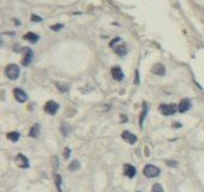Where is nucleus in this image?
I'll use <instances>...</instances> for the list:
<instances>
[{
	"label": "nucleus",
	"mask_w": 204,
	"mask_h": 192,
	"mask_svg": "<svg viewBox=\"0 0 204 192\" xmlns=\"http://www.w3.org/2000/svg\"><path fill=\"white\" fill-rule=\"evenodd\" d=\"M134 83H136V84H138V83H139V81H138V71H136V78H134Z\"/></svg>",
	"instance_id": "cd10ccee"
},
{
	"label": "nucleus",
	"mask_w": 204,
	"mask_h": 192,
	"mask_svg": "<svg viewBox=\"0 0 204 192\" xmlns=\"http://www.w3.org/2000/svg\"><path fill=\"white\" fill-rule=\"evenodd\" d=\"M121 137H123V139L126 140V143H129V144H134V143L137 142V137L134 136V133L129 132V131H124V132L121 133Z\"/></svg>",
	"instance_id": "6e6552de"
},
{
	"label": "nucleus",
	"mask_w": 204,
	"mask_h": 192,
	"mask_svg": "<svg viewBox=\"0 0 204 192\" xmlns=\"http://www.w3.org/2000/svg\"><path fill=\"white\" fill-rule=\"evenodd\" d=\"M55 184H56V187H58L59 192H61V177L59 174L55 175Z\"/></svg>",
	"instance_id": "6ab92c4d"
},
{
	"label": "nucleus",
	"mask_w": 204,
	"mask_h": 192,
	"mask_svg": "<svg viewBox=\"0 0 204 192\" xmlns=\"http://www.w3.org/2000/svg\"><path fill=\"white\" fill-rule=\"evenodd\" d=\"M166 163H167L168 166H171V167H177V166H178L177 161H167Z\"/></svg>",
	"instance_id": "a878e982"
},
{
	"label": "nucleus",
	"mask_w": 204,
	"mask_h": 192,
	"mask_svg": "<svg viewBox=\"0 0 204 192\" xmlns=\"http://www.w3.org/2000/svg\"><path fill=\"white\" fill-rule=\"evenodd\" d=\"M32 22H41V21H42V18H41L40 16L32 15Z\"/></svg>",
	"instance_id": "b1692460"
},
{
	"label": "nucleus",
	"mask_w": 204,
	"mask_h": 192,
	"mask_svg": "<svg viewBox=\"0 0 204 192\" xmlns=\"http://www.w3.org/2000/svg\"><path fill=\"white\" fill-rule=\"evenodd\" d=\"M136 173H137V170H136L134 166H131V165H125L124 166V174L127 178H134L136 175Z\"/></svg>",
	"instance_id": "f8f14e48"
},
{
	"label": "nucleus",
	"mask_w": 204,
	"mask_h": 192,
	"mask_svg": "<svg viewBox=\"0 0 204 192\" xmlns=\"http://www.w3.org/2000/svg\"><path fill=\"white\" fill-rule=\"evenodd\" d=\"M160 112L162 113L163 115L166 116H171V115L175 114V112L178 111V107H177V105H174V103H162V105H160Z\"/></svg>",
	"instance_id": "f03ea898"
},
{
	"label": "nucleus",
	"mask_w": 204,
	"mask_h": 192,
	"mask_svg": "<svg viewBox=\"0 0 204 192\" xmlns=\"http://www.w3.org/2000/svg\"><path fill=\"white\" fill-rule=\"evenodd\" d=\"M63 28H64V24H54V25H52V27H51V29H52V30H54V31L60 30V29H63Z\"/></svg>",
	"instance_id": "5701e85b"
},
{
	"label": "nucleus",
	"mask_w": 204,
	"mask_h": 192,
	"mask_svg": "<svg viewBox=\"0 0 204 192\" xmlns=\"http://www.w3.org/2000/svg\"><path fill=\"white\" fill-rule=\"evenodd\" d=\"M23 52H24V57L22 59V65L23 66H28L30 65V62H32V57H34V53L30 48H23Z\"/></svg>",
	"instance_id": "39448f33"
},
{
	"label": "nucleus",
	"mask_w": 204,
	"mask_h": 192,
	"mask_svg": "<svg viewBox=\"0 0 204 192\" xmlns=\"http://www.w3.org/2000/svg\"><path fill=\"white\" fill-rule=\"evenodd\" d=\"M15 162H16V165L18 167H21V168H29V160H28V157H25L23 154H18L16 156V159H15Z\"/></svg>",
	"instance_id": "20e7f679"
},
{
	"label": "nucleus",
	"mask_w": 204,
	"mask_h": 192,
	"mask_svg": "<svg viewBox=\"0 0 204 192\" xmlns=\"http://www.w3.org/2000/svg\"><path fill=\"white\" fill-rule=\"evenodd\" d=\"M115 53L118 54V55H120V57H124L127 53V47L125 45H121V46L117 47L115 48Z\"/></svg>",
	"instance_id": "2eb2a0df"
},
{
	"label": "nucleus",
	"mask_w": 204,
	"mask_h": 192,
	"mask_svg": "<svg viewBox=\"0 0 204 192\" xmlns=\"http://www.w3.org/2000/svg\"><path fill=\"white\" fill-rule=\"evenodd\" d=\"M119 41H120V37L114 38V40H113V41H112V42L109 43V46H110V47H113V46H114V43H115V42H119Z\"/></svg>",
	"instance_id": "bb28decb"
},
{
	"label": "nucleus",
	"mask_w": 204,
	"mask_h": 192,
	"mask_svg": "<svg viewBox=\"0 0 204 192\" xmlns=\"http://www.w3.org/2000/svg\"><path fill=\"white\" fill-rule=\"evenodd\" d=\"M53 161H54V168H58V163H56V157H53Z\"/></svg>",
	"instance_id": "c85d7f7f"
},
{
	"label": "nucleus",
	"mask_w": 204,
	"mask_h": 192,
	"mask_svg": "<svg viewBox=\"0 0 204 192\" xmlns=\"http://www.w3.org/2000/svg\"><path fill=\"white\" fill-rule=\"evenodd\" d=\"M70 153L71 150L69 148H65V153H64V156H65V159H69V156H70Z\"/></svg>",
	"instance_id": "393cba45"
},
{
	"label": "nucleus",
	"mask_w": 204,
	"mask_h": 192,
	"mask_svg": "<svg viewBox=\"0 0 204 192\" xmlns=\"http://www.w3.org/2000/svg\"><path fill=\"white\" fill-rule=\"evenodd\" d=\"M39 38H40V36L37 34H35V32H28V34L24 35V40L29 41L30 43H36V42L39 41Z\"/></svg>",
	"instance_id": "ddd939ff"
},
{
	"label": "nucleus",
	"mask_w": 204,
	"mask_h": 192,
	"mask_svg": "<svg viewBox=\"0 0 204 192\" xmlns=\"http://www.w3.org/2000/svg\"><path fill=\"white\" fill-rule=\"evenodd\" d=\"M153 192H163V189L160 184H155L153 186Z\"/></svg>",
	"instance_id": "4be33fe9"
},
{
	"label": "nucleus",
	"mask_w": 204,
	"mask_h": 192,
	"mask_svg": "<svg viewBox=\"0 0 204 192\" xmlns=\"http://www.w3.org/2000/svg\"><path fill=\"white\" fill-rule=\"evenodd\" d=\"M79 167H80L79 162L77 161V160H75V161H72L70 165H69V170H71V172H75V170H77Z\"/></svg>",
	"instance_id": "f3484780"
},
{
	"label": "nucleus",
	"mask_w": 204,
	"mask_h": 192,
	"mask_svg": "<svg viewBox=\"0 0 204 192\" xmlns=\"http://www.w3.org/2000/svg\"><path fill=\"white\" fill-rule=\"evenodd\" d=\"M61 132H63L64 136H67L69 135V132H70V127L66 125L65 123L61 124Z\"/></svg>",
	"instance_id": "412c9836"
},
{
	"label": "nucleus",
	"mask_w": 204,
	"mask_h": 192,
	"mask_svg": "<svg viewBox=\"0 0 204 192\" xmlns=\"http://www.w3.org/2000/svg\"><path fill=\"white\" fill-rule=\"evenodd\" d=\"M190 108H191V101L188 100V99H184V100H181L180 103L178 105V111H179L180 113H185V112H187Z\"/></svg>",
	"instance_id": "1a4fd4ad"
},
{
	"label": "nucleus",
	"mask_w": 204,
	"mask_h": 192,
	"mask_svg": "<svg viewBox=\"0 0 204 192\" xmlns=\"http://www.w3.org/2000/svg\"><path fill=\"white\" fill-rule=\"evenodd\" d=\"M59 109V103H56L55 101H48L45 106V111L47 112L48 114L54 115Z\"/></svg>",
	"instance_id": "423d86ee"
},
{
	"label": "nucleus",
	"mask_w": 204,
	"mask_h": 192,
	"mask_svg": "<svg viewBox=\"0 0 204 192\" xmlns=\"http://www.w3.org/2000/svg\"><path fill=\"white\" fill-rule=\"evenodd\" d=\"M19 133L17 132V131H13V132H10V133H7V138L11 139L12 142H17L18 139H19Z\"/></svg>",
	"instance_id": "dca6fc26"
},
{
	"label": "nucleus",
	"mask_w": 204,
	"mask_h": 192,
	"mask_svg": "<svg viewBox=\"0 0 204 192\" xmlns=\"http://www.w3.org/2000/svg\"><path fill=\"white\" fill-rule=\"evenodd\" d=\"M151 72H154L157 76H165L166 69L162 64H155V65L151 67Z\"/></svg>",
	"instance_id": "9b49d317"
},
{
	"label": "nucleus",
	"mask_w": 204,
	"mask_h": 192,
	"mask_svg": "<svg viewBox=\"0 0 204 192\" xmlns=\"http://www.w3.org/2000/svg\"><path fill=\"white\" fill-rule=\"evenodd\" d=\"M29 136L32 137V138H37L40 136V125L39 124H34L30 131H29Z\"/></svg>",
	"instance_id": "4468645a"
},
{
	"label": "nucleus",
	"mask_w": 204,
	"mask_h": 192,
	"mask_svg": "<svg viewBox=\"0 0 204 192\" xmlns=\"http://www.w3.org/2000/svg\"><path fill=\"white\" fill-rule=\"evenodd\" d=\"M147 115V106H144L143 111L141 112V118H139V126H143V120H144V116Z\"/></svg>",
	"instance_id": "aec40b11"
},
{
	"label": "nucleus",
	"mask_w": 204,
	"mask_h": 192,
	"mask_svg": "<svg viewBox=\"0 0 204 192\" xmlns=\"http://www.w3.org/2000/svg\"><path fill=\"white\" fill-rule=\"evenodd\" d=\"M56 88L59 89V90H61L63 92L67 91L69 90V85L65 84V83H56Z\"/></svg>",
	"instance_id": "a211bd4d"
},
{
	"label": "nucleus",
	"mask_w": 204,
	"mask_h": 192,
	"mask_svg": "<svg viewBox=\"0 0 204 192\" xmlns=\"http://www.w3.org/2000/svg\"><path fill=\"white\" fill-rule=\"evenodd\" d=\"M13 95H15V99H16L18 102H25V101L28 100L27 94L24 92V90L19 89V88H16V89L13 90Z\"/></svg>",
	"instance_id": "0eeeda50"
},
{
	"label": "nucleus",
	"mask_w": 204,
	"mask_h": 192,
	"mask_svg": "<svg viewBox=\"0 0 204 192\" xmlns=\"http://www.w3.org/2000/svg\"><path fill=\"white\" fill-rule=\"evenodd\" d=\"M19 73H21V69H19V66L16 65V64H10V65L6 66V69H5V75L7 76V78L12 79V81L17 79L18 76H19Z\"/></svg>",
	"instance_id": "f257e3e1"
},
{
	"label": "nucleus",
	"mask_w": 204,
	"mask_h": 192,
	"mask_svg": "<svg viewBox=\"0 0 204 192\" xmlns=\"http://www.w3.org/2000/svg\"><path fill=\"white\" fill-rule=\"evenodd\" d=\"M110 73H112V76H113V78L115 81H123V78H124V72L121 71V69L119 66L113 67L112 71H110Z\"/></svg>",
	"instance_id": "9d476101"
},
{
	"label": "nucleus",
	"mask_w": 204,
	"mask_h": 192,
	"mask_svg": "<svg viewBox=\"0 0 204 192\" xmlns=\"http://www.w3.org/2000/svg\"><path fill=\"white\" fill-rule=\"evenodd\" d=\"M143 173L147 178H156L160 175V168L154 165H147L143 169Z\"/></svg>",
	"instance_id": "7ed1b4c3"
}]
</instances>
